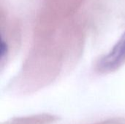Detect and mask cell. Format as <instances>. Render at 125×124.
<instances>
[{
	"instance_id": "6da1fadb",
	"label": "cell",
	"mask_w": 125,
	"mask_h": 124,
	"mask_svg": "<svg viewBox=\"0 0 125 124\" xmlns=\"http://www.w3.org/2000/svg\"><path fill=\"white\" fill-rule=\"evenodd\" d=\"M125 63V31L112 49L105 55L97 65V70L102 73L113 72Z\"/></svg>"
},
{
	"instance_id": "7a4b0ae2",
	"label": "cell",
	"mask_w": 125,
	"mask_h": 124,
	"mask_svg": "<svg viewBox=\"0 0 125 124\" xmlns=\"http://www.w3.org/2000/svg\"><path fill=\"white\" fill-rule=\"evenodd\" d=\"M7 45L5 42V41L3 39V38H1V50H0V55H1V58H3L4 56L7 54Z\"/></svg>"
}]
</instances>
